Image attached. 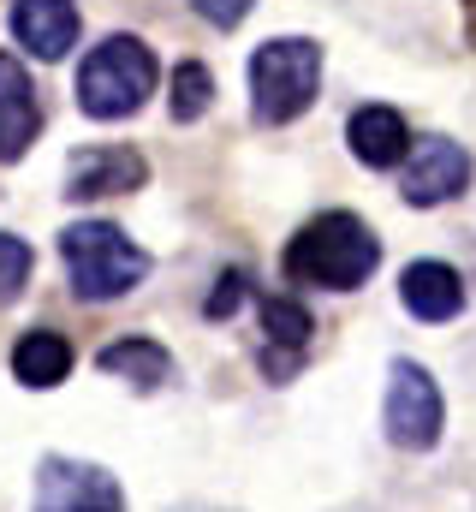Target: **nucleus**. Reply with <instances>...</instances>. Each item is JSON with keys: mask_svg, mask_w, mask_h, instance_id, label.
<instances>
[{"mask_svg": "<svg viewBox=\"0 0 476 512\" xmlns=\"http://www.w3.org/2000/svg\"><path fill=\"white\" fill-rule=\"evenodd\" d=\"M375 262H381V239L352 209H328L304 221L298 239L286 245V274L304 286H328V292H357L375 274Z\"/></svg>", "mask_w": 476, "mask_h": 512, "instance_id": "obj_1", "label": "nucleus"}, {"mask_svg": "<svg viewBox=\"0 0 476 512\" xmlns=\"http://www.w3.org/2000/svg\"><path fill=\"white\" fill-rule=\"evenodd\" d=\"M60 256H66V280L78 304H114L149 274V251L131 245L114 221H72L60 233Z\"/></svg>", "mask_w": 476, "mask_h": 512, "instance_id": "obj_2", "label": "nucleus"}, {"mask_svg": "<svg viewBox=\"0 0 476 512\" xmlns=\"http://www.w3.org/2000/svg\"><path fill=\"white\" fill-rule=\"evenodd\" d=\"M155 54H149V42L143 36H108V42H96L90 54H84V66H78V108L90 114V120H102V126H114V120H131L149 96H155Z\"/></svg>", "mask_w": 476, "mask_h": 512, "instance_id": "obj_3", "label": "nucleus"}, {"mask_svg": "<svg viewBox=\"0 0 476 512\" xmlns=\"http://www.w3.org/2000/svg\"><path fill=\"white\" fill-rule=\"evenodd\" d=\"M322 90V48L310 36H274L250 54V114L256 126H292Z\"/></svg>", "mask_w": 476, "mask_h": 512, "instance_id": "obj_4", "label": "nucleus"}, {"mask_svg": "<svg viewBox=\"0 0 476 512\" xmlns=\"http://www.w3.org/2000/svg\"><path fill=\"white\" fill-rule=\"evenodd\" d=\"M381 429H387V441H393L399 453H429V447L441 441V429H447V399H441V387H435V376H429L423 364L399 358V364L387 370Z\"/></svg>", "mask_w": 476, "mask_h": 512, "instance_id": "obj_5", "label": "nucleus"}, {"mask_svg": "<svg viewBox=\"0 0 476 512\" xmlns=\"http://www.w3.org/2000/svg\"><path fill=\"white\" fill-rule=\"evenodd\" d=\"M30 501L48 512H78V507H102L114 512L125 495H119L114 471L90 465V459H66V453H48L36 465V483H30Z\"/></svg>", "mask_w": 476, "mask_h": 512, "instance_id": "obj_6", "label": "nucleus"}, {"mask_svg": "<svg viewBox=\"0 0 476 512\" xmlns=\"http://www.w3.org/2000/svg\"><path fill=\"white\" fill-rule=\"evenodd\" d=\"M411 155V149H405ZM471 185V155L453 143V137H423L417 143V155H411V167H405V203L411 209H441V203H453L459 191Z\"/></svg>", "mask_w": 476, "mask_h": 512, "instance_id": "obj_7", "label": "nucleus"}, {"mask_svg": "<svg viewBox=\"0 0 476 512\" xmlns=\"http://www.w3.org/2000/svg\"><path fill=\"white\" fill-rule=\"evenodd\" d=\"M149 179V161L137 155V149H119V143H102V149H84V155H72V167H66V197H125V191H137Z\"/></svg>", "mask_w": 476, "mask_h": 512, "instance_id": "obj_8", "label": "nucleus"}, {"mask_svg": "<svg viewBox=\"0 0 476 512\" xmlns=\"http://www.w3.org/2000/svg\"><path fill=\"white\" fill-rule=\"evenodd\" d=\"M36 131H42L36 84H30V72L0 48V167L24 161V149L36 143Z\"/></svg>", "mask_w": 476, "mask_h": 512, "instance_id": "obj_9", "label": "nucleus"}, {"mask_svg": "<svg viewBox=\"0 0 476 512\" xmlns=\"http://www.w3.org/2000/svg\"><path fill=\"white\" fill-rule=\"evenodd\" d=\"M399 304L417 322H453L465 310V274L453 262H411L399 274Z\"/></svg>", "mask_w": 476, "mask_h": 512, "instance_id": "obj_10", "label": "nucleus"}, {"mask_svg": "<svg viewBox=\"0 0 476 512\" xmlns=\"http://www.w3.org/2000/svg\"><path fill=\"white\" fill-rule=\"evenodd\" d=\"M12 36L36 60H66L78 42V6L72 0H12Z\"/></svg>", "mask_w": 476, "mask_h": 512, "instance_id": "obj_11", "label": "nucleus"}, {"mask_svg": "<svg viewBox=\"0 0 476 512\" xmlns=\"http://www.w3.org/2000/svg\"><path fill=\"white\" fill-rule=\"evenodd\" d=\"M346 143H352V155L363 161V167L387 173V167H399V161H405V149H411V126H405V114H399V108L369 102V108H357V114H352Z\"/></svg>", "mask_w": 476, "mask_h": 512, "instance_id": "obj_12", "label": "nucleus"}, {"mask_svg": "<svg viewBox=\"0 0 476 512\" xmlns=\"http://www.w3.org/2000/svg\"><path fill=\"white\" fill-rule=\"evenodd\" d=\"M96 370H102V376H119V382H131L137 393H155V387L173 382V352H167L161 340L131 334V340H114V346L96 352Z\"/></svg>", "mask_w": 476, "mask_h": 512, "instance_id": "obj_13", "label": "nucleus"}, {"mask_svg": "<svg viewBox=\"0 0 476 512\" xmlns=\"http://www.w3.org/2000/svg\"><path fill=\"white\" fill-rule=\"evenodd\" d=\"M12 376L24 387H36V393L60 387L72 376V346H66V334H54V328L18 334V346H12Z\"/></svg>", "mask_w": 476, "mask_h": 512, "instance_id": "obj_14", "label": "nucleus"}, {"mask_svg": "<svg viewBox=\"0 0 476 512\" xmlns=\"http://www.w3.org/2000/svg\"><path fill=\"white\" fill-rule=\"evenodd\" d=\"M167 108H173L179 126H197V120L215 108V78H209V66L185 60V66L173 72V96H167Z\"/></svg>", "mask_w": 476, "mask_h": 512, "instance_id": "obj_15", "label": "nucleus"}, {"mask_svg": "<svg viewBox=\"0 0 476 512\" xmlns=\"http://www.w3.org/2000/svg\"><path fill=\"white\" fill-rule=\"evenodd\" d=\"M262 328H268V340L274 346H286V352H304L310 346V334H316V322H310V310L304 304H292V298H262Z\"/></svg>", "mask_w": 476, "mask_h": 512, "instance_id": "obj_16", "label": "nucleus"}, {"mask_svg": "<svg viewBox=\"0 0 476 512\" xmlns=\"http://www.w3.org/2000/svg\"><path fill=\"white\" fill-rule=\"evenodd\" d=\"M30 245L18 239V233H0V304H12L18 292H24V280H30Z\"/></svg>", "mask_w": 476, "mask_h": 512, "instance_id": "obj_17", "label": "nucleus"}, {"mask_svg": "<svg viewBox=\"0 0 476 512\" xmlns=\"http://www.w3.org/2000/svg\"><path fill=\"white\" fill-rule=\"evenodd\" d=\"M191 6H197L215 30H238V24L250 18V6H256V0H191Z\"/></svg>", "mask_w": 476, "mask_h": 512, "instance_id": "obj_18", "label": "nucleus"}, {"mask_svg": "<svg viewBox=\"0 0 476 512\" xmlns=\"http://www.w3.org/2000/svg\"><path fill=\"white\" fill-rule=\"evenodd\" d=\"M238 304H244V274H221V280H215V298L203 304V316L221 322V316H233Z\"/></svg>", "mask_w": 476, "mask_h": 512, "instance_id": "obj_19", "label": "nucleus"}]
</instances>
